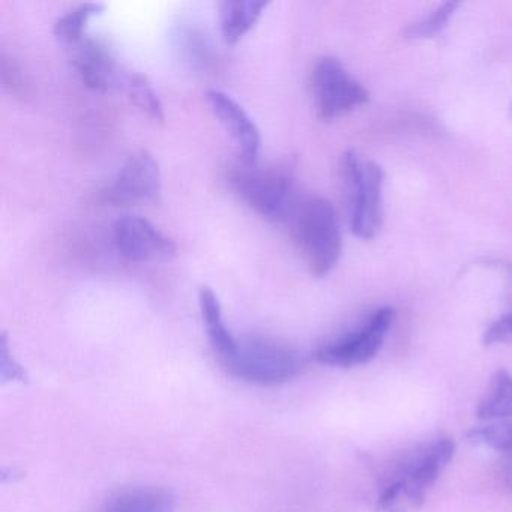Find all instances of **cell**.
<instances>
[{
    "mask_svg": "<svg viewBox=\"0 0 512 512\" xmlns=\"http://www.w3.org/2000/svg\"><path fill=\"white\" fill-rule=\"evenodd\" d=\"M290 233L314 278H323L337 266L343 251L340 221L325 197L298 199L289 218Z\"/></svg>",
    "mask_w": 512,
    "mask_h": 512,
    "instance_id": "1",
    "label": "cell"
},
{
    "mask_svg": "<svg viewBox=\"0 0 512 512\" xmlns=\"http://www.w3.org/2000/svg\"><path fill=\"white\" fill-rule=\"evenodd\" d=\"M230 188L260 217L268 221L287 220L299 197L290 167H257L245 164L229 172Z\"/></svg>",
    "mask_w": 512,
    "mask_h": 512,
    "instance_id": "2",
    "label": "cell"
},
{
    "mask_svg": "<svg viewBox=\"0 0 512 512\" xmlns=\"http://www.w3.org/2000/svg\"><path fill=\"white\" fill-rule=\"evenodd\" d=\"M454 452V442L446 437L422 449L383 488L377 509L380 512H412L421 508L440 473L451 463Z\"/></svg>",
    "mask_w": 512,
    "mask_h": 512,
    "instance_id": "3",
    "label": "cell"
},
{
    "mask_svg": "<svg viewBox=\"0 0 512 512\" xmlns=\"http://www.w3.org/2000/svg\"><path fill=\"white\" fill-rule=\"evenodd\" d=\"M341 172L349 197L350 229L358 238L373 239L382 226V169L358 152L347 151L341 158Z\"/></svg>",
    "mask_w": 512,
    "mask_h": 512,
    "instance_id": "4",
    "label": "cell"
},
{
    "mask_svg": "<svg viewBox=\"0 0 512 512\" xmlns=\"http://www.w3.org/2000/svg\"><path fill=\"white\" fill-rule=\"evenodd\" d=\"M230 376L259 386H278L298 376L301 361L298 353L280 341L266 337L238 340V350L223 365Z\"/></svg>",
    "mask_w": 512,
    "mask_h": 512,
    "instance_id": "5",
    "label": "cell"
},
{
    "mask_svg": "<svg viewBox=\"0 0 512 512\" xmlns=\"http://www.w3.org/2000/svg\"><path fill=\"white\" fill-rule=\"evenodd\" d=\"M311 92L317 116L329 122L368 103L370 92L353 79L337 58L325 56L314 65Z\"/></svg>",
    "mask_w": 512,
    "mask_h": 512,
    "instance_id": "6",
    "label": "cell"
},
{
    "mask_svg": "<svg viewBox=\"0 0 512 512\" xmlns=\"http://www.w3.org/2000/svg\"><path fill=\"white\" fill-rule=\"evenodd\" d=\"M394 320V308H379L368 317L364 325L359 326L355 331L320 347L314 358L320 364L332 365V367L350 368L367 364L382 349L383 341Z\"/></svg>",
    "mask_w": 512,
    "mask_h": 512,
    "instance_id": "7",
    "label": "cell"
},
{
    "mask_svg": "<svg viewBox=\"0 0 512 512\" xmlns=\"http://www.w3.org/2000/svg\"><path fill=\"white\" fill-rule=\"evenodd\" d=\"M160 197V166L154 155L146 149L130 155L112 184L103 191V199L113 206L157 203Z\"/></svg>",
    "mask_w": 512,
    "mask_h": 512,
    "instance_id": "8",
    "label": "cell"
},
{
    "mask_svg": "<svg viewBox=\"0 0 512 512\" xmlns=\"http://www.w3.org/2000/svg\"><path fill=\"white\" fill-rule=\"evenodd\" d=\"M113 244L124 259L134 263H163L175 259V241L139 215H125L113 224Z\"/></svg>",
    "mask_w": 512,
    "mask_h": 512,
    "instance_id": "9",
    "label": "cell"
},
{
    "mask_svg": "<svg viewBox=\"0 0 512 512\" xmlns=\"http://www.w3.org/2000/svg\"><path fill=\"white\" fill-rule=\"evenodd\" d=\"M70 59L86 88L109 92L121 88L125 71L121 70L112 50L97 38L85 37L70 47Z\"/></svg>",
    "mask_w": 512,
    "mask_h": 512,
    "instance_id": "10",
    "label": "cell"
},
{
    "mask_svg": "<svg viewBox=\"0 0 512 512\" xmlns=\"http://www.w3.org/2000/svg\"><path fill=\"white\" fill-rule=\"evenodd\" d=\"M206 98L215 118L238 146L242 163L256 164L262 148V134L254 119L227 92L212 89Z\"/></svg>",
    "mask_w": 512,
    "mask_h": 512,
    "instance_id": "11",
    "label": "cell"
},
{
    "mask_svg": "<svg viewBox=\"0 0 512 512\" xmlns=\"http://www.w3.org/2000/svg\"><path fill=\"white\" fill-rule=\"evenodd\" d=\"M199 305L212 349H214L220 364L224 365L235 356L236 350H238V340L227 328L220 299L211 287H200Z\"/></svg>",
    "mask_w": 512,
    "mask_h": 512,
    "instance_id": "12",
    "label": "cell"
},
{
    "mask_svg": "<svg viewBox=\"0 0 512 512\" xmlns=\"http://www.w3.org/2000/svg\"><path fill=\"white\" fill-rule=\"evenodd\" d=\"M175 499L160 487H128L116 491L98 512H173Z\"/></svg>",
    "mask_w": 512,
    "mask_h": 512,
    "instance_id": "13",
    "label": "cell"
},
{
    "mask_svg": "<svg viewBox=\"0 0 512 512\" xmlns=\"http://www.w3.org/2000/svg\"><path fill=\"white\" fill-rule=\"evenodd\" d=\"M269 2L262 0H226L220 4L221 37L230 46L238 44L262 17Z\"/></svg>",
    "mask_w": 512,
    "mask_h": 512,
    "instance_id": "14",
    "label": "cell"
},
{
    "mask_svg": "<svg viewBox=\"0 0 512 512\" xmlns=\"http://www.w3.org/2000/svg\"><path fill=\"white\" fill-rule=\"evenodd\" d=\"M481 421H512V374L499 370L491 377L484 397L476 407Z\"/></svg>",
    "mask_w": 512,
    "mask_h": 512,
    "instance_id": "15",
    "label": "cell"
},
{
    "mask_svg": "<svg viewBox=\"0 0 512 512\" xmlns=\"http://www.w3.org/2000/svg\"><path fill=\"white\" fill-rule=\"evenodd\" d=\"M106 10V5L98 2H86L71 8L67 13L58 17L53 25V35L65 46L71 47L86 37L85 29L94 17L100 16Z\"/></svg>",
    "mask_w": 512,
    "mask_h": 512,
    "instance_id": "16",
    "label": "cell"
},
{
    "mask_svg": "<svg viewBox=\"0 0 512 512\" xmlns=\"http://www.w3.org/2000/svg\"><path fill=\"white\" fill-rule=\"evenodd\" d=\"M121 88L127 92L128 98L131 103L151 121L164 122L166 115H164L163 103L158 97L157 91L154 86L149 82L148 77L140 73H125L122 79Z\"/></svg>",
    "mask_w": 512,
    "mask_h": 512,
    "instance_id": "17",
    "label": "cell"
},
{
    "mask_svg": "<svg viewBox=\"0 0 512 512\" xmlns=\"http://www.w3.org/2000/svg\"><path fill=\"white\" fill-rule=\"evenodd\" d=\"M466 440L475 446H485L499 452H512V421H499L467 431Z\"/></svg>",
    "mask_w": 512,
    "mask_h": 512,
    "instance_id": "18",
    "label": "cell"
},
{
    "mask_svg": "<svg viewBox=\"0 0 512 512\" xmlns=\"http://www.w3.org/2000/svg\"><path fill=\"white\" fill-rule=\"evenodd\" d=\"M458 7H460V4H457V2H446V4L440 5L427 19L410 25L409 28L406 29V32H404V35H406V38H409V40L433 38L434 35L439 34V32H442L443 29L446 28V25H448L449 20L452 19Z\"/></svg>",
    "mask_w": 512,
    "mask_h": 512,
    "instance_id": "19",
    "label": "cell"
},
{
    "mask_svg": "<svg viewBox=\"0 0 512 512\" xmlns=\"http://www.w3.org/2000/svg\"><path fill=\"white\" fill-rule=\"evenodd\" d=\"M482 343L484 346L512 343V308L485 329Z\"/></svg>",
    "mask_w": 512,
    "mask_h": 512,
    "instance_id": "20",
    "label": "cell"
},
{
    "mask_svg": "<svg viewBox=\"0 0 512 512\" xmlns=\"http://www.w3.org/2000/svg\"><path fill=\"white\" fill-rule=\"evenodd\" d=\"M0 370L5 380H23L25 371L17 364L16 359L11 356L10 346H8L7 334L2 335V343H0Z\"/></svg>",
    "mask_w": 512,
    "mask_h": 512,
    "instance_id": "21",
    "label": "cell"
},
{
    "mask_svg": "<svg viewBox=\"0 0 512 512\" xmlns=\"http://www.w3.org/2000/svg\"><path fill=\"white\" fill-rule=\"evenodd\" d=\"M511 454V466H509V476H511V482H512V452H509Z\"/></svg>",
    "mask_w": 512,
    "mask_h": 512,
    "instance_id": "22",
    "label": "cell"
},
{
    "mask_svg": "<svg viewBox=\"0 0 512 512\" xmlns=\"http://www.w3.org/2000/svg\"><path fill=\"white\" fill-rule=\"evenodd\" d=\"M509 115L512 116V104H511V106H509Z\"/></svg>",
    "mask_w": 512,
    "mask_h": 512,
    "instance_id": "23",
    "label": "cell"
}]
</instances>
